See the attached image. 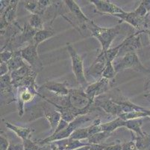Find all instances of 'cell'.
Returning a JSON list of instances; mask_svg holds the SVG:
<instances>
[{
  "mask_svg": "<svg viewBox=\"0 0 150 150\" xmlns=\"http://www.w3.org/2000/svg\"><path fill=\"white\" fill-rule=\"evenodd\" d=\"M144 31H137L133 34H131L129 36L122 41V47L120 50L119 55L117 57H121L128 53L135 52L142 47L141 44V34L145 33Z\"/></svg>",
  "mask_w": 150,
  "mask_h": 150,
  "instance_id": "7c38bea8",
  "label": "cell"
},
{
  "mask_svg": "<svg viewBox=\"0 0 150 150\" xmlns=\"http://www.w3.org/2000/svg\"><path fill=\"white\" fill-rule=\"evenodd\" d=\"M40 87H27L22 86L17 89V93L15 97V101L17 103V111L20 117H22L25 112V104L30 102L35 98L36 95L40 97L41 94L39 93Z\"/></svg>",
  "mask_w": 150,
  "mask_h": 150,
  "instance_id": "8992f818",
  "label": "cell"
},
{
  "mask_svg": "<svg viewBox=\"0 0 150 150\" xmlns=\"http://www.w3.org/2000/svg\"><path fill=\"white\" fill-rule=\"evenodd\" d=\"M146 17H147V20H148V21H149V23H150V12L148 14V15H147Z\"/></svg>",
  "mask_w": 150,
  "mask_h": 150,
  "instance_id": "c3c4849f",
  "label": "cell"
},
{
  "mask_svg": "<svg viewBox=\"0 0 150 150\" xmlns=\"http://www.w3.org/2000/svg\"><path fill=\"white\" fill-rule=\"evenodd\" d=\"M3 122L5 123V126L8 129L12 131L17 134L20 138L22 139V140H25V139L29 138L31 136V132L33 131V130L30 128H25V127H20V126H14L11 122H8V121L3 119Z\"/></svg>",
  "mask_w": 150,
  "mask_h": 150,
  "instance_id": "e0dca14e",
  "label": "cell"
},
{
  "mask_svg": "<svg viewBox=\"0 0 150 150\" xmlns=\"http://www.w3.org/2000/svg\"><path fill=\"white\" fill-rule=\"evenodd\" d=\"M7 63H8V65L10 73L17 71V70L20 69V68L26 65L24 62V60L22 57L21 50H15L11 59Z\"/></svg>",
  "mask_w": 150,
  "mask_h": 150,
  "instance_id": "ac0fdd59",
  "label": "cell"
},
{
  "mask_svg": "<svg viewBox=\"0 0 150 150\" xmlns=\"http://www.w3.org/2000/svg\"><path fill=\"white\" fill-rule=\"evenodd\" d=\"M44 146H43V149H42V150H51V147H50V144H48L46 147H44Z\"/></svg>",
  "mask_w": 150,
  "mask_h": 150,
  "instance_id": "bcb514c9",
  "label": "cell"
},
{
  "mask_svg": "<svg viewBox=\"0 0 150 150\" xmlns=\"http://www.w3.org/2000/svg\"><path fill=\"white\" fill-rule=\"evenodd\" d=\"M54 35V32L52 29L49 28L40 30V31L37 32V33L35 34L33 38V43L36 44L37 46H38L39 44L43 43V41L52 38Z\"/></svg>",
  "mask_w": 150,
  "mask_h": 150,
  "instance_id": "cb8c5ba5",
  "label": "cell"
},
{
  "mask_svg": "<svg viewBox=\"0 0 150 150\" xmlns=\"http://www.w3.org/2000/svg\"><path fill=\"white\" fill-rule=\"evenodd\" d=\"M67 50L70 56L72 70L78 84L79 85L80 88L85 90L89 86V83L85 77L82 56L77 53L73 45L70 44H67Z\"/></svg>",
  "mask_w": 150,
  "mask_h": 150,
  "instance_id": "277c9868",
  "label": "cell"
},
{
  "mask_svg": "<svg viewBox=\"0 0 150 150\" xmlns=\"http://www.w3.org/2000/svg\"><path fill=\"white\" fill-rule=\"evenodd\" d=\"M120 19L122 21L129 23L132 27L138 29V31H144L149 29V25L147 17H141L139 15L136 14L134 11L127 12L125 11L122 14H118L114 15Z\"/></svg>",
  "mask_w": 150,
  "mask_h": 150,
  "instance_id": "9c48e42d",
  "label": "cell"
},
{
  "mask_svg": "<svg viewBox=\"0 0 150 150\" xmlns=\"http://www.w3.org/2000/svg\"><path fill=\"white\" fill-rule=\"evenodd\" d=\"M146 113L147 116H148L149 117H150V110H146Z\"/></svg>",
  "mask_w": 150,
  "mask_h": 150,
  "instance_id": "681fc988",
  "label": "cell"
},
{
  "mask_svg": "<svg viewBox=\"0 0 150 150\" xmlns=\"http://www.w3.org/2000/svg\"><path fill=\"white\" fill-rule=\"evenodd\" d=\"M13 89L11 74H8L1 77V95L4 97L9 98L13 95Z\"/></svg>",
  "mask_w": 150,
  "mask_h": 150,
  "instance_id": "d6986e66",
  "label": "cell"
},
{
  "mask_svg": "<svg viewBox=\"0 0 150 150\" xmlns=\"http://www.w3.org/2000/svg\"><path fill=\"white\" fill-rule=\"evenodd\" d=\"M64 3L66 5L67 8H68L69 11L70 12L71 14L74 17L75 19L79 23V29L80 27H81V28L85 27L86 28V25L91 20L83 13L81 8L79 7V5L76 3V1H73V0H66V1H64Z\"/></svg>",
  "mask_w": 150,
  "mask_h": 150,
  "instance_id": "2e32d148",
  "label": "cell"
},
{
  "mask_svg": "<svg viewBox=\"0 0 150 150\" xmlns=\"http://www.w3.org/2000/svg\"><path fill=\"white\" fill-rule=\"evenodd\" d=\"M91 146L88 143L82 142V140H73V139L69 138V141L67 145L66 150H75L76 149L81 148V147L88 146Z\"/></svg>",
  "mask_w": 150,
  "mask_h": 150,
  "instance_id": "d6a6232c",
  "label": "cell"
},
{
  "mask_svg": "<svg viewBox=\"0 0 150 150\" xmlns=\"http://www.w3.org/2000/svg\"><path fill=\"white\" fill-rule=\"evenodd\" d=\"M125 121L122 120L120 117H117L115 119L101 124V129L102 131H107L112 134V132L117 129L125 127Z\"/></svg>",
  "mask_w": 150,
  "mask_h": 150,
  "instance_id": "7402d4cb",
  "label": "cell"
},
{
  "mask_svg": "<svg viewBox=\"0 0 150 150\" xmlns=\"http://www.w3.org/2000/svg\"><path fill=\"white\" fill-rule=\"evenodd\" d=\"M91 4L95 6L96 11L99 13L107 14L114 15L118 14H122L125 11L120 7L110 2L108 0H90Z\"/></svg>",
  "mask_w": 150,
  "mask_h": 150,
  "instance_id": "9a60e30c",
  "label": "cell"
},
{
  "mask_svg": "<svg viewBox=\"0 0 150 150\" xmlns=\"http://www.w3.org/2000/svg\"><path fill=\"white\" fill-rule=\"evenodd\" d=\"M90 137L89 133H88V127L85 128H78L77 130L73 132L72 135L69 137L73 140H88Z\"/></svg>",
  "mask_w": 150,
  "mask_h": 150,
  "instance_id": "f546056e",
  "label": "cell"
},
{
  "mask_svg": "<svg viewBox=\"0 0 150 150\" xmlns=\"http://www.w3.org/2000/svg\"><path fill=\"white\" fill-rule=\"evenodd\" d=\"M107 146L105 144H93L91 146L89 150H104Z\"/></svg>",
  "mask_w": 150,
  "mask_h": 150,
  "instance_id": "b9f144b4",
  "label": "cell"
},
{
  "mask_svg": "<svg viewBox=\"0 0 150 150\" xmlns=\"http://www.w3.org/2000/svg\"><path fill=\"white\" fill-rule=\"evenodd\" d=\"M40 98L44 99L45 101H47L49 104L54 106L56 108L57 111L61 114V118H62V119L65 120L66 122H69V123L71 122H73L78 116L82 115H87L90 112L89 111H79V110H76L71 107H64V106L58 105V104H54V103L52 102L51 101L46 98L42 94L40 95Z\"/></svg>",
  "mask_w": 150,
  "mask_h": 150,
  "instance_id": "4fadbf2b",
  "label": "cell"
},
{
  "mask_svg": "<svg viewBox=\"0 0 150 150\" xmlns=\"http://www.w3.org/2000/svg\"><path fill=\"white\" fill-rule=\"evenodd\" d=\"M117 71H116L113 62H107L106 65L104 68V71L102 74V78H105L109 80H114L115 77L117 75Z\"/></svg>",
  "mask_w": 150,
  "mask_h": 150,
  "instance_id": "f1b7e54d",
  "label": "cell"
},
{
  "mask_svg": "<svg viewBox=\"0 0 150 150\" xmlns=\"http://www.w3.org/2000/svg\"><path fill=\"white\" fill-rule=\"evenodd\" d=\"M93 105L100 107L102 111H104L106 113L112 116H119L122 113V108L119 104L114 102L112 99L110 98L108 93L99 96L94 100Z\"/></svg>",
  "mask_w": 150,
  "mask_h": 150,
  "instance_id": "30bf717a",
  "label": "cell"
},
{
  "mask_svg": "<svg viewBox=\"0 0 150 150\" xmlns=\"http://www.w3.org/2000/svg\"><path fill=\"white\" fill-rule=\"evenodd\" d=\"M38 47L32 42L28 44L23 49H20L23 60L26 62L28 65L33 69V71L37 73L41 71L43 68V63L38 55Z\"/></svg>",
  "mask_w": 150,
  "mask_h": 150,
  "instance_id": "52a82bcc",
  "label": "cell"
},
{
  "mask_svg": "<svg viewBox=\"0 0 150 150\" xmlns=\"http://www.w3.org/2000/svg\"><path fill=\"white\" fill-rule=\"evenodd\" d=\"M111 135V133H109L107 131L99 132L97 134L91 136V137L87 140V142L90 145H93V144H102L106 139L108 138Z\"/></svg>",
  "mask_w": 150,
  "mask_h": 150,
  "instance_id": "4316f807",
  "label": "cell"
},
{
  "mask_svg": "<svg viewBox=\"0 0 150 150\" xmlns=\"http://www.w3.org/2000/svg\"><path fill=\"white\" fill-rule=\"evenodd\" d=\"M44 116L47 119V121H48L50 128L52 129V134H53L55 129L58 127L59 122L62 119L61 114L57 110L56 111H52V112H46V111H45Z\"/></svg>",
  "mask_w": 150,
  "mask_h": 150,
  "instance_id": "603a6c76",
  "label": "cell"
},
{
  "mask_svg": "<svg viewBox=\"0 0 150 150\" xmlns=\"http://www.w3.org/2000/svg\"><path fill=\"white\" fill-rule=\"evenodd\" d=\"M8 150H24V148H23V144H10Z\"/></svg>",
  "mask_w": 150,
  "mask_h": 150,
  "instance_id": "7bdbcfd3",
  "label": "cell"
},
{
  "mask_svg": "<svg viewBox=\"0 0 150 150\" xmlns=\"http://www.w3.org/2000/svg\"><path fill=\"white\" fill-rule=\"evenodd\" d=\"M91 146H84V147H81V148H79V149H76L75 150H89L90 147Z\"/></svg>",
  "mask_w": 150,
  "mask_h": 150,
  "instance_id": "f6af8a7d",
  "label": "cell"
},
{
  "mask_svg": "<svg viewBox=\"0 0 150 150\" xmlns=\"http://www.w3.org/2000/svg\"><path fill=\"white\" fill-rule=\"evenodd\" d=\"M146 111H132V112L129 113H121L118 117H120L121 119H122V120L124 121L133 120V119H143V118H146L148 116L146 113Z\"/></svg>",
  "mask_w": 150,
  "mask_h": 150,
  "instance_id": "484cf974",
  "label": "cell"
},
{
  "mask_svg": "<svg viewBox=\"0 0 150 150\" xmlns=\"http://www.w3.org/2000/svg\"><path fill=\"white\" fill-rule=\"evenodd\" d=\"M35 73L37 72L33 71V69L28 65H25L23 67L20 68V69L11 72L10 74L11 78V81H17L24 79V78H27L28 76H31V75L35 74Z\"/></svg>",
  "mask_w": 150,
  "mask_h": 150,
  "instance_id": "44dd1931",
  "label": "cell"
},
{
  "mask_svg": "<svg viewBox=\"0 0 150 150\" xmlns=\"http://www.w3.org/2000/svg\"><path fill=\"white\" fill-rule=\"evenodd\" d=\"M24 6L31 14H38L39 10V2L37 0H27L24 1Z\"/></svg>",
  "mask_w": 150,
  "mask_h": 150,
  "instance_id": "1f68e13d",
  "label": "cell"
},
{
  "mask_svg": "<svg viewBox=\"0 0 150 150\" xmlns=\"http://www.w3.org/2000/svg\"><path fill=\"white\" fill-rule=\"evenodd\" d=\"M10 0H1L0 1V3H1V8H0V14H3V12L5 11V9H6L7 8H8V6L9 5V4H10Z\"/></svg>",
  "mask_w": 150,
  "mask_h": 150,
  "instance_id": "60d3db41",
  "label": "cell"
},
{
  "mask_svg": "<svg viewBox=\"0 0 150 150\" xmlns=\"http://www.w3.org/2000/svg\"><path fill=\"white\" fill-rule=\"evenodd\" d=\"M144 91H145V95L144 97L150 101V78H148L145 81L144 84Z\"/></svg>",
  "mask_w": 150,
  "mask_h": 150,
  "instance_id": "f35d334b",
  "label": "cell"
},
{
  "mask_svg": "<svg viewBox=\"0 0 150 150\" xmlns=\"http://www.w3.org/2000/svg\"><path fill=\"white\" fill-rule=\"evenodd\" d=\"M19 2H20L17 0H11L8 8L5 9L3 14H1V35H3L11 25L16 22L15 20L17 17V5Z\"/></svg>",
  "mask_w": 150,
  "mask_h": 150,
  "instance_id": "8fae6325",
  "label": "cell"
},
{
  "mask_svg": "<svg viewBox=\"0 0 150 150\" xmlns=\"http://www.w3.org/2000/svg\"><path fill=\"white\" fill-rule=\"evenodd\" d=\"M93 121V119L90 116L87 115H82L76 117L73 122H69V126L66 129L63 130L62 131L59 132L58 134H51L49 137H46L42 140H39L38 141V144H40L42 146H44L46 145L51 144V143L54 142V141H58V140H64V139L69 138L73 132L78 128H80L81 126H83L84 123H87L88 122H91Z\"/></svg>",
  "mask_w": 150,
  "mask_h": 150,
  "instance_id": "7a4b0ae2",
  "label": "cell"
},
{
  "mask_svg": "<svg viewBox=\"0 0 150 150\" xmlns=\"http://www.w3.org/2000/svg\"><path fill=\"white\" fill-rule=\"evenodd\" d=\"M86 28L91 31L92 36L99 41L102 46V51H107L108 50L110 49L113 41L120 33L121 30V27L120 26L111 28L100 27L91 20L87 23Z\"/></svg>",
  "mask_w": 150,
  "mask_h": 150,
  "instance_id": "6da1fadb",
  "label": "cell"
},
{
  "mask_svg": "<svg viewBox=\"0 0 150 150\" xmlns=\"http://www.w3.org/2000/svg\"><path fill=\"white\" fill-rule=\"evenodd\" d=\"M9 71V68L8 65V63L7 62H1V64H0V75L1 77L4 76V75H6L8 73Z\"/></svg>",
  "mask_w": 150,
  "mask_h": 150,
  "instance_id": "ab89813d",
  "label": "cell"
},
{
  "mask_svg": "<svg viewBox=\"0 0 150 150\" xmlns=\"http://www.w3.org/2000/svg\"><path fill=\"white\" fill-rule=\"evenodd\" d=\"M104 150H122V145L120 144L108 145Z\"/></svg>",
  "mask_w": 150,
  "mask_h": 150,
  "instance_id": "ee69618b",
  "label": "cell"
},
{
  "mask_svg": "<svg viewBox=\"0 0 150 150\" xmlns=\"http://www.w3.org/2000/svg\"><path fill=\"white\" fill-rule=\"evenodd\" d=\"M93 105V101H91L85 91L81 88L69 89V95L67 96V106L71 107L79 111H89Z\"/></svg>",
  "mask_w": 150,
  "mask_h": 150,
  "instance_id": "5b68a950",
  "label": "cell"
},
{
  "mask_svg": "<svg viewBox=\"0 0 150 150\" xmlns=\"http://www.w3.org/2000/svg\"><path fill=\"white\" fill-rule=\"evenodd\" d=\"M146 32L147 34H148V35H149V41H150V29L146 30Z\"/></svg>",
  "mask_w": 150,
  "mask_h": 150,
  "instance_id": "7dc6e473",
  "label": "cell"
},
{
  "mask_svg": "<svg viewBox=\"0 0 150 150\" xmlns=\"http://www.w3.org/2000/svg\"><path fill=\"white\" fill-rule=\"evenodd\" d=\"M28 23L37 31H40L45 29L43 17L38 14H31Z\"/></svg>",
  "mask_w": 150,
  "mask_h": 150,
  "instance_id": "83f0119b",
  "label": "cell"
},
{
  "mask_svg": "<svg viewBox=\"0 0 150 150\" xmlns=\"http://www.w3.org/2000/svg\"><path fill=\"white\" fill-rule=\"evenodd\" d=\"M122 150H137L135 142L133 140L122 144Z\"/></svg>",
  "mask_w": 150,
  "mask_h": 150,
  "instance_id": "8d00e7d4",
  "label": "cell"
},
{
  "mask_svg": "<svg viewBox=\"0 0 150 150\" xmlns=\"http://www.w3.org/2000/svg\"><path fill=\"white\" fill-rule=\"evenodd\" d=\"M69 124V122H66V121L64 120V119H61V122H60L59 124H58V127H57V128L55 129V131H54V133L52 134H58V133H59V132L62 131L63 130H64V129H66L68 127Z\"/></svg>",
  "mask_w": 150,
  "mask_h": 150,
  "instance_id": "74e56055",
  "label": "cell"
},
{
  "mask_svg": "<svg viewBox=\"0 0 150 150\" xmlns=\"http://www.w3.org/2000/svg\"><path fill=\"white\" fill-rule=\"evenodd\" d=\"M134 12L136 14H137V15H139L140 17H146L147 15H148V14L149 13V11L147 10V8H146L145 5H144V4L143 3V2H142V1H141V2H140V5H139V6L136 8L135 10L134 11Z\"/></svg>",
  "mask_w": 150,
  "mask_h": 150,
  "instance_id": "e575fe53",
  "label": "cell"
},
{
  "mask_svg": "<svg viewBox=\"0 0 150 150\" xmlns=\"http://www.w3.org/2000/svg\"><path fill=\"white\" fill-rule=\"evenodd\" d=\"M42 89H46L56 97H64L69 95L70 88H68L66 82L50 80L46 81L44 84L39 88V90Z\"/></svg>",
  "mask_w": 150,
  "mask_h": 150,
  "instance_id": "5bb4252c",
  "label": "cell"
},
{
  "mask_svg": "<svg viewBox=\"0 0 150 150\" xmlns=\"http://www.w3.org/2000/svg\"><path fill=\"white\" fill-rule=\"evenodd\" d=\"M142 125H143L142 119H133V120L125 121V128H127L136 135L142 136L145 134V132L142 130Z\"/></svg>",
  "mask_w": 150,
  "mask_h": 150,
  "instance_id": "d4e9b609",
  "label": "cell"
},
{
  "mask_svg": "<svg viewBox=\"0 0 150 150\" xmlns=\"http://www.w3.org/2000/svg\"><path fill=\"white\" fill-rule=\"evenodd\" d=\"M23 145L24 150H42L43 146L38 144V141H34L31 138L23 140Z\"/></svg>",
  "mask_w": 150,
  "mask_h": 150,
  "instance_id": "4dcf8cb0",
  "label": "cell"
},
{
  "mask_svg": "<svg viewBox=\"0 0 150 150\" xmlns=\"http://www.w3.org/2000/svg\"><path fill=\"white\" fill-rule=\"evenodd\" d=\"M114 80L111 81L102 78L91 84H89L84 91L91 101L94 102V100L96 98L110 92L114 86Z\"/></svg>",
  "mask_w": 150,
  "mask_h": 150,
  "instance_id": "ba28073f",
  "label": "cell"
},
{
  "mask_svg": "<svg viewBox=\"0 0 150 150\" xmlns=\"http://www.w3.org/2000/svg\"><path fill=\"white\" fill-rule=\"evenodd\" d=\"M13 53H14V51L13 50L8 49V48H2V50H1V53H0L1 62H8L13 56Z\"/></svg>",
  "mask_w": 150,
  "mask_h": 150,
  "instance_id": "836d02e7",
  "label": "cell"
},
{
  "mask_svg": "<svg viewBox=\"0 0 150 150\" xmlns=\"http://www.w3.org/2000/svg\"><path fill=\"white\" fill-rule=\"evenodd\" d=\"M132 134L137 150H150V134L145 132L144 135L138 136L132 132Z\"/></svg>",
  "mask_w": 150,
  "mask_h": 150,
  "instance_id": "ffe728a7",
  "label": "cell"
},
{
  "mask_svg": "<svg viewBox=\"0 0 150 150\" xmlns=\"http://www.w3.org/2000/svg\"><path fill=\"white\" fill-rule=\"evenodd\" d=\"M9 146H10V144H9L8 140L1 134V136H0V150H8L9 148Z\"/></svg>",
  "mask_w": 150,
  "mask_h": 150,
  "instance_id": "d590c367",
  "label": "cell"
},
{
  "mask_svg": "<svg viewBox=\"0 0 150 150\" xmlns=\"http://www.w3.org/2000/svg\"><path fill=\"white\" fill-rule=\"evenodd\" d=\"M113 65L117 73L126 69H132L144 74L150 73L149 70L142 64L136 52L128 53L121 57H117L113 62Z\"/></svg>",
  "mask_w": 150,
  "mask_h": 150,
  "instance_id": "3957f363",
  "label": "cell"
}]
</instances>
